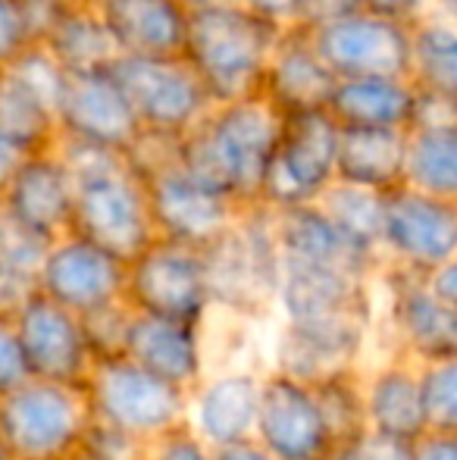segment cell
Returning a JSON list of instances; mask_svg holds the SVG:
<instances>
[{
  "mask_svg": "<svg viewBox=\"0 0 457 460\" xmlns=\"http://www.w3.org/2000/svg\"><path fill=\"white\" fill-rule=\"evenodd\" d=\"M0 235H4V213H0Z\"/></svg>",
  "mask_w": 457,
  "mask_h": 460,
  "instance_id": "cell-53",
  "label": "cell"
},
{
  "mask_svg": "<svg viewBox=\"0 0 457 460\" xmlns=\"http://www.w3.org/2000/svg\"><path fill=\"white\" fill-rule=\"evenodd\" d=\"M336 82V73L320 57L311 31L288 25V29H282L279 41L273 48V57L267 63L260 94L282 116L313 113V110L330 107Z\"/></svg>",
  "mask_w": 457,
  "mask_h": 460,
  "instance_id": "cell-21",
  "label": "cell"
},
{
  "mask_svg": "<svg viewBox=\"0 0 457 460\" xmlns=\"http://www.w3.org/2000/svg\"><path fill=\"white\" fill-rule=\"evenodd\" d=\"M138 176L145 182L147 210H151L157 238H170L201 251L214 238H220L242 213V204L195 182L176 164V154L151 170H141Z\"/></svg>",
  "mask_w": 457,
  "mask_h": 460,
  "instance_id": "cell-11",
  "label": "cell"
},
{
  "mask_svg": "<svg viewBox=\"0 0 457 460\" xmlns=\"http://www.w3.org/2000/svg\"><path fill=\"white\" fill-rule=\"evenodd\" d=\"M404 185L457 204V126L408 128Z\"/></svg>",
  "mask_w": 457,
  "mask_h": 460,
  "instance_id": "cell-31",
  "label": "cell"
},
{
  "mask_svg": "<svg viewBox=\"0 0 457 460\" xmlns=\"http://www.w3.org/2000/svg\"><path fill=\"white\" fill-rule=\"evenodd\" d=\"M313 394L326 417V426L332 432V442L342 445L351 436L366 429V411H364V376L360 369H342L326 379L313 382Z\"/></svg>",
  "mask_w": 457,
  "mask_h": 460,
  "instance_id": "cell-33",
  "label": "cell"
},
{
  "mask_svg": "<svg viewBox=\"0 0 457 460\" xmlns=\"http://www.w3.org/2000/svg\"><path fill=\"white\" fill-rule=\"evenodd\" d=\"M92 423L85 385L29 376L0 394V442L10 460H60L82 448Z\"/></svg>",
  "mask_w": 457,
  "mask_h": 460,
  "instance_id": "cell-5",
  "label": "cell"
},
{
  "mask_svg": "<svg viewBox=\"0 0 457 460\" xmlns=\"http://www.w3.org/2000/svg\"><path fill=\"white\" fill-rule=\"evenodd\" d=\"M110 73L119 82L141 132L182 138L214 110L204 82L179 57H116Z\"/></svg>",
  "mask_w": 457,
  "mask_h": 460,
  "instance_id": "cell-7",
  "label": "cell"
},
{
  "mask_svg": "<svg viewBox=\"0 0 457 460\" xmlns=\"http://www.w3.org/2000/svg\"><path fill=\"white\" fill-rule=\"evenodd\" d=\"M60 460H94L92 455H88V451H73V455H66V457H60Z\"/></svg>",
  "mask_w": 457,
  "mask_h": 460,
  "instance_id": "cell-51",
  "label": "cell"
},
{
  "mask_svg": "<svg viewBox=\"0 0 457 460\" xmlns=\"http://www.w3.org/2000/svg\"><path fill=\"white\" fill-rule=\"evenodd\" d=\"M366 426L385 436L417 442L429 432L423 407L420 364L404 354L382 360L370 376H364Z\"/></svg>",
  "mask_w": 457,
  "mask_h": 460,
  "instance_id": "cell-25",
  "label": "cell"
},
{
  "mask_svg": "<svg viewBox=\"0 0 457 460\" xmlns=\"http://www.w3.org/2000/svg\"><path fill=\"white\" fill-rule=\"evenodd\" d=\"M82 451H88L94 460H145L147 442L128 436V432L116 429L92 413V423L82 438Z\"/></svg>",
  "mask_w": 457,
  "mask_h": 460,
  "instance_id": "cell-37",
  "label": "cell"
},
{
  "mask_svg": "<svg viewBox=\"0 0 457 460\" xmlns=\"http://www.w3.org/2000/svg\"><path fill=\"white\" fill-rule=\"evenodd\" d=\"M29 379V367L22 358V345H19L16 323H13V310H0V394L10 392Z\"/></svg>",
  "mask_w": 457,
  "mask_h": 460,
  "instance_id": "cell-40",
  "label": "cell"
},
{
  "mask_svg": "<svg viewBox=\"0 0 457 460\" xmlns=\"http://www.w3.org/2000/svg\"><path fill=\"white\" fill-rule=\"evenodd\" d=\"M254 438L276 460H330L336 451L313 388L279 369L260 379Z\"/></svg>",
  "mask_w": 457,
  "mask_h": 460,
  "instance_id": "cell-12",
  "label": "cell"
},
{
  "mask_svg": "<svg viewBox=\"0 0 457 460\" xmlns=\"http://www.w3.org/2000/svg\"><path fill=\"white\" fill-rule=\"evenodd\" d=\"M273 226L286 263L326 267L360 279H373L382 270V257L351 242L317 200L288 207V210H273Z\"/></svg>",
  "mask_w": 457,
  "mask_h": 460,
  "instance_id": "cell-19",
  "label": "cell"
},
{
  "mask_svg": "<svg viewBox=\"0 0 457 460\" xmlns=\"http://www.w3.org/2000/svg\"><path fill=\"white\" fill-rule=\"evenodd\" d=\"M38 291L63 304L73 314H92L126 291V261H119L101 244L66 232L44 248L38 267Z\"/></svg>",
  "mask_w": 457,
  "mask_h": 460,
  "instance_id": "cell-16",
  "label": "cell"
},
{
  "mask_svg": "<svg viewBox=\"0 0 457 460\" xmlns=\"http://www.w3.org/2000/svg\"><path fill=\"white\" fill-rule=\"evenodd\" d=\"M286 116L263 94L214 103L195 128L176 138V164L195 182L226 194L235 204H257L263 166L273 154Z\"/></svg>",
  "mask_w": 457,
  "mask_h": 460,
  "instance_id": "cell-1",
  "label": "cell"
},
{
  "mask_svg": "<svg viewBox=\"0 0 457 460\" xmlns=\"http://www.w3.org/2000/svg\"><path fill=\"white\" fill-rule=\"evenodd\" d=\"M0 460H10V455H6V448H4V442H0Z\"/></svg>",
  "mask_w": 457,
  "mask_h": 460,
  "instance_id": "cell-52",
  "label": "cell"
},
{
  "mask_svg": "<svg viewBox=\"0 0 457 460\" xmlns=\"http://www.w3.org/2000/svg\"><path fill=\"white\" fill-rule=\"evenodd\" d=\"M351 10H357V0H298L292 25L317 31L320 25L332 22V19L345 16V13H351Z\"/></svg>",
  "mask_w": 457,
  "mask_h": 460,
  "instance_id": "cell-42",
  "label": "cell"
},
{
  "mask_svg": "<svg viewBox=\"0 0 457 460\" xmlns=\"http://www.w3.org/2000/svg\"><path fill=\"white\" fill-rule=\"evenodd\" d=\"M22 157H25L22 147H16L10 138H4V135H0V194L6 191V185H10L13 172L19 170V164H22Z\"/></svg>",
  "mask_w": 457,
  "mask_h": 460,
  "instance_id": "cell-48",
  "label": "cell"
},
{
  "mask_svg": "<svg viewBox=\"0 0 457 460\" xmlns=\"http://www.w3.org/2000/svg\"><path fill=\"white\" fill-rule=\"evenodd\" d=\"M423 407L433 432H457V358L420 364Z\"/></svg>",
  "mask_w": 457,
  "mask_h": 460,
  "instance_id": "cell-34",
  "label": "cell"
},
{
  "mask_svg": "<svg viewBox=\"0 0 457 460\" xmlns=\"http://www.w3.org/2000/svg\"><path fill=\"white\" fill-rule=\"evenodd\" d=\"M357 6L360 10L379 13V16L398 19V22H408V25L429 13L426 0H357Z\"/></svg>",
  "mask_w": 457,
  "mask_h": 460,
  "instance_id": "cell-44",
  "label": "cell"
},
{
  "mask_svg": "<svg viewBox=\"0 0 457 460\" xmlns=\"http://www.w3.org/2000/svg\"><path fill=\"white\" fill-rule=\"evenodd\" d=\"M0 135L25 154L48 151L60 141L54 103L10 69L0 73Z\"/></svg>",
  "mask_w": 457,
  "mask_h": 460,
  "instance_id": "cell-29",
  "label": "cell"
},
{
  "mask_svg": "<svg viewBox=\"0 0 457 460\" xmlns=\"http://www.w3.org/2000/svg\"><path fill=\"white\" fill-rule=\"evenodd\" d=\"M75 179L73 229L75 235L101 244L119 261H132L157 238L147 210L141 176L122 151L82 141H57Z\"/></svg>",
  "mask_w": 457,
  "mask_h": 460,
  "instance_id": "cell-2",
  "label": "cell"
},
{
  "mask_svg": "<svg viewBox=\"0 0 457 460\" xmlns=\"http://www.w3.org/2000/svg\"><path fill=\"white\" fill-rule=\"evenodd\" d=\"M260 379L263 373H254V369L207 373L191 388L189 426L210 448L254 438Z\"/></svg>",
  "mask_w": 457,
  "mask_h": 460,
  "instance_id": "cell-23",
  "label": "cell"
},
{
  "mask_svg": "<svg viewBox=\"0 0 457 460\" xmlns=\"http://www.w3.org/2000/svg\"><path fill=\"white\" fill-rule=\"evenodd\" d=\"M210 451H214V460H276L257 438H242V442L220 445Z\"/></svg>",
  "mask_w": 457,
  "mask_h": 460,
  "instance_id": "cell-47",
  "label": "cell"
},
{
  "mask_svg": "<svg viewBox=\"0 0 457 460\" xmlns=\"http://www.w3.org/2000/svg\"><path fill=\"white\" fill-rule=\"evenodd\" d=\"M238 6L250 10L254 16L267 19V22L279 25V29H288L294 22V6L298 0H235Z\"/></svg>",
  "mask_w": 457,
  "mask_h": 460,
  "instance_id": "cell-45",
  "label": "cell"
},
{
  "mask_svg": "<svg viewBox=\"0 0 457 460\" xmlns=\"http://www.w3.org/2000/svg\"><path fill=\"white\" fill-rule=\"evenodd\" d=\"M417 85L410 75H351L338 79L326 113L338 126L404 128L414 122Z\"/></svg>",
  "mask_w": 457,
  "mask_h": 460,
  "instance_id": "cell-26",
  "label": "cell"
},
{
  "mask_svg": "<svg viewBox=\"0 0 457 460\" xmlns=\"http://www.w3.org/2000/svg\"><path fill=\"white\" fill-rule=\"evenodd\" d=\"M0 73H4V69H0Z\"/></svg>",
  "mask_w": 457,
  "mask_h": 460,
  "instance_id": "cell-54",
  "label": "cell"
},
{
  "mask_svg": "<svg viewBox=\"0 0 457 460\" xmlns=\"http://www.w3.org/2000/svg\"><path fill=\"white\" fill-rule=\"evenodd\" d=\"M132 314L135 310L126 301H113L107 307L92 310V314H82V329H85V339L94 360L119 358L122 345H126V329Z\"/></svg>",
  "mask_w": 457,
  "mask_h": 460,
  "instance_id": "cell-35",
  "label": "cell"
},
{
  "mask_svg": "<svg viewBox=\"0 0 457 460\" xmlns=\"http://www.w3.org/2000/svg\"><path fill=\"white\" fill-rule=\"evenodd\" d=\"M201 257L214 307L257 320L276 316L282 254L276 242L273 210L260 204L242 207L235 223L207 248H201Z\"/></svg>",
  "mask_w": 457,
  "mask_h": 460,
  "instance_id": "cell-4",
  "label": "cell"
},
{
  "mask_svg": "<svg viewBox=\"0 0 457 460\" xmlns=\"http://www.w3.org/2000/svg\"><path fill=\"white\" fill-rule=\"evenodd\" d=\"M73 204L75 179L57 145L25 154L0 194V213L6 223L38 242H54L73 229Z\"/></svg>",
  "mask_w": 457,
  "mask_h": 460,
  "instance_id": "cell-17",
  "label": "cell"
},
{
  "mask_svg": "<svg viewBox=\"0 0 457 460\" xmlns=\"http://www.w3.org/2000/svg\"><path fill=\"white\" fill-rule=\"evenodd\" d=\"M145 460H214V451L189 423H182L166 436L154 438L145 451Z\"/></svg>",
  "mask_w": 457,
  "mask_h": 460,
  "instance_id": "cell-39",
  "label": "cell"
},
{
  "mask_svg": "<svg viewBox=\"0 0 457 460\" xmlns=\"http://www.w3.org/2000/svg\"><path fill=\"white\" fill-rule=\"evenodd\" d=\"M338 122L326 110L292 113L282 119V132L263 166L257 204L267 210L313 204L336 182Z\"/></svg>",
  "mask_w": 457,
  "mask_h": 460,
  "instance_id": "cell-8",
  "label": "cell"
},
{
  "mask_svg": "<svg viewBox=\"0 0 457 460\" xmlns=\"http://www.w3.org/2000/svg\"><path fill=\"white\" fill-rule=\"evenodd\" d=\"M376 282L385 291V326L401 354L417 364L457 358V310L435 301L420 273L382 267Z\"/></svg>",
  "mask_w": 457,
  "mask_h": 460,
  "instance_id": "cell-18",
  "label": "cell"
},
{
  "mask_svg": "<svg viewBox=\"0 0 457 460\" xmlns=\"http://www.w3.org/2000/svg\"><path fill=\"white\" fill-rule=\"evenodd\" d=\"M408 160V132L404 128H357L338 126L336 145V179L347 185L391 191L404 185Z\"/></svg>",
  "mask_w": 457,
  "mask_h": 460,
  "instance_id": "cell-27",
  "label": "cell"
},
{
  "mask_svg": "<svg viewBox=\"0 0 457 460\" xmlns=\"http://www.w3.org/2000/svg\"><path fill=\"white\" fill-rule=\"evenodd\" d=\"M119 57H179L191 10L185 0H88Z\"/></svg>",
  "mask_w": 457,
  "mask_h": 460,
  "instance_id": "cell-22",
  "label": "cell"
},
{
  "mask_svg": "<svg viewBox=\"0 0 457 460\" xmlns=\"http://www.w3.org/2000/svg\"><path fill=\"white\" fill-rule=\"evenodd\" d=\"M429 13H439V16L457 19V0H426Z\"/></svg>",
  "mask_w": 457,
  "mask_h": 460,
  "instance_id": "cell-49",
  "label": "cell"
},
{
  "mask_svg": "<svg viewBox=\"0 0 457 460\" xmlns=\"http://www.w3.org/2000/svg\"><path fill=\"white\" fill-rule=\"evenodd\" d=\"M423 285H426L435 301L457 310V254H452L448 261H442L439 267L429 270V273L423 276Z\"/></svg>",
  "mask_w": 457,
  "mask_h": 460,
  "instance_id": "cell-43",
  "label": "cell"
},
{
  "mask_svg": "<svg viewBox=\"0 0 457 460\" xmlns=\"http://www.w3.org/2000/svg\"><path fill=\"white\" fill-rule=\"evenodd\" d=\"M85 394L94 417L147 445L189 423L191 392L160 379L126 354L94 360L85 379Z\"/></svg>",
  "mask_w": 457,
  "mask_h": 460,
  "instance_id": "cell-6",
  "label": "cell"
},
{
  "mask_svg": "<svg viewBox=\"0 0 457 460\" xmlns=\"http://www.w3.org/2000/svg\"><path fill=\"white\" fill-rule=\"evenodd\" d=\"M29 48H35L25 0H0V69L16 63Z\"/></svg>",
  "mask_w": 457,
  "mask_h": 460,
  "instance_id": "cell-38",
  "label": "cell"
},
{
  "mask_svg": "<svg viewBox=\"0 0 457 460\" xmlns=\"http://www.w3.org/2000/svg\"><path fill=\"white\" fill-rule=\"evenodd\" d=\"M379 254L382 267L426 276L433 267L457 254V204L410 185L385 191Z\"/></svg>",
  "mask_w": 457,
  "mask_h": 460,
  "instance_id": "cell-10",
  "label": "cell"
},
{
  "mask_svg": "<svg viewBox=\"0 0 457 460\" xmlns=\"http://www.w3.org/2000/svg\"><path fill=\"white\" fill-rule=\"evenodd\" d=\"M311 35L336 79L408 75L410 69V25L398 22V19L357 6V10L320 25Z\"/></svg>",
  "mask_w": 457,
  "mask_h": 460,
  "instance_id": "cell-13",
  "label": "cell"
},
{
  "mask_svg": "<svg viewBox=\"0 0 457 460\" xmlns=\"http://www.w3.org/2000/svg\"><path fill=\"white\" fill-rule=\"evenodd\" d=\"M122 354L128 360H135L138 367L157 373L160 379L185 388V392H191L207 376V369H204L201 329L191 326V323L163 320V316L138 314L135 310L126 329Z\"/></svg>",
  "mask_w": 457,
  "mask_h": 460,
  "instance_id": "cell-24",
  "label": "cell"
},
{
  "mask_svg": "<svg viewBox=\"0 0 457 460\" xmlns=\"http://www.w3.org/2000/svg\"><path fill=\"white\" fill-rule=\"evenodd\" d=\"M330 219L345 232L351 242H357L360 248L379 254V226H382V194L370 191V188L347 185V182H332L320 194L317 200ZM382 257V254H379Z\"/></svg>",
  "mask_w": 457,
  "mask_h": 460,
  "instance_id": "cell-32",
  "label": "cell"
},
{
  "mask_svg": "<svg viewBox=\"0 0 457 460\" xmlns=\"http://www.w3.org/2000/svg\"><path fill=\"white\" fill-rule=\"evenodd\" d=\"M122 301L138 314L201 326V320L214 307L201 251L170 238H154L141 254L126 263Z\"/></svg>",
  "mask_w": 457,
  "mask_h": 460,
  "instance_id": "cell-9",
  "label": "cell"
},
{
  "mask_svg": "<svg viewBox=\"0 0 457 460\" xmlns=\"http://www.w3.org/2000/svg\"><path fill=\"white\" fill-rule=\"evenodd\" d=\"M282 29L238 4L195 10L182 57L204 82L214 103L260 94L267 63Z\"/></svg>",
  "mask_w": 457,
  "mask_h": 460,
  "instance_id": "cell-3",
  "label": "cell"
},
{
  "mask_svg": "<svg viewBox=\"0 0 457 460\" xmlns=\"http://www.w3.org/2000/svg\"><path fill=\"white\" fill-rule=\"evenodd\" d=\"M373 326H301L279 320L269 341V369L307 385L342 369H360Z\"/></svg>",
  "mask_w": 457,
  "mask_h": 460,
  "instance_id": "cell-20",
  "label": "cell"
},
{
  "mask_svg": "<svg viewBox=\"0 0 457 460\" xmlns=\"http://www.w3.org/2000/svg\"><path fill=\"white\" fill-rule=\"evenodd\" d=\"M13 323H16L29 376L85 385L94 367V354L88 348L79 314L50 301L41 291H31L25 301L13 307Z\"/></svg>",
  "mask_w": 457,
  "mask_h": 460,
  "instance_id": "cell-15",
  "label": "cell"
},
{
  "mask_svg": "<svg viewBox=\"0 0 457 460\" xmlns=\"http://www.w3.org/2000/svg\"><path fill=\"white\" fill-rule=\"evenodd\" d=\"M57 132L60 141H82L122 154L132 151L141 126L110 66L66 73L57 97Z\"/></svg>",
  "mask_w": 457,
  "mask_h": 460,
  "instance_id": "cell-14",
  "label": "cell"
},
{
  "mask_svg": "<svg viewBox=\"0 0 457 460\" xmlns=\"http://www.w3.org/2000/svg\"><path fill=\"white\" fill-rule=\"evenodd\" d=\"M417 460H457V432H433L414 442Z\"/></svg>",
  "mask_w": 457,
  "mask_h": 460,
  "instance_id": "cell-46",
  "label": "cell"
},
{
  "mask_svg": "<svg viewBox=\"0 0 457 460\" xmlns=\"http://www.w3.org/2000/svg\"><path fill=\"white\" fill-rule=\"evenodd\" d=\"M330 460H417V451L414 442L385 436V432H376L366 426L364 432L336 445Z\"/></svg>",
  "mask_w": 457,
  "mask_h": 460,
  "instance_id": "cell-36",
  "label": "cell"
},
{
  "mask_svg": "<svg viewBox=\"0 0 457 460\" xmlns=\"http://www.w3.org/2000/svg\"><path fill=\"white\" fill-rule=\"evenodd\" d=\"M185 4L195 13V10H214V6H229V4H235V0H185Z\"/></svg>",
  "mask_w": 457,
  "mask_h": 460,
  "instance_id": "cell-50",
  "label": "cell"
},
{
  "mask_svg": "<svg viewBox=\"0 0 457 460\" xmlns=\"http://www.w3.org/2000/svg\"><path fill=\"white\" fill-rule=\"evenodd\" d=\"M41 48L60 63L66 73L75 69H101L116 60V48L104 22L88 0H63L54 22L41 38Z\"/></svg>",
  "mask_w": 457,
  "mask_h": 460,
  "instance_id": "cell-28",
  "label": "cell"
},
{
  "mask_svg": "<svg viewBox=\"0 0 457 460\" xmlns=\"http://www.w3.org/2000/svg\"><path fill=\"white\" fill-rule=\"evenodd\" d=\"M408 75L417 88L457 94V19L426 13L410 22Z\"/></svg>",
  "mask_w": 457,
  "mask_h": 460,
  "instance_id": "cell-30",
  "label": "cell"
},
{
  "mask_svg": "<svg viewBox=\"0 0 457 460\" xmlns=\"http://www.w3.org/2000/svg\"><path fill=\"white\" fill-rule=\"evenodd\" d=\"M417 126H457V94L445 92H429V88H417V103H414V122Z\"/></svg>",
  "mask_w": 457,
  "mask_h": 460,
  "instance_id": "cell-41",
  "label": "cell"
}]
</instances>
